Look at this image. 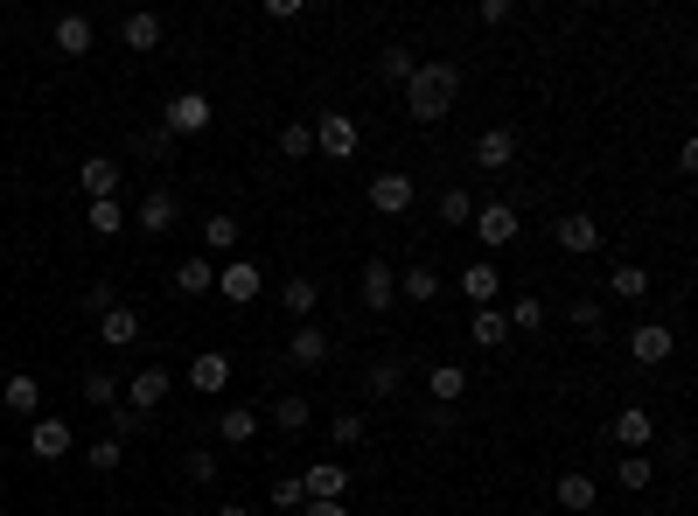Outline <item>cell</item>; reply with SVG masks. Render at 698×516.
Returning <instances> with one entry per match:
<instances>
[{
    "label": "cell",
    "instance_id": "obj_29",
    "mask_svg": "<svg viewBox=\"0 0 698 516\" xmlns=\"http://www.w3.org/2000/svg\"><path fill=\"white\" fill-rule=\"evenodd\" d=\"M273 426H279V433H308V426H314V405H308L300 391H279V398H273Z\"/></svg>",
    "mask_w": 698,
    "mask_h": 516
},
{
    "label": "cell",
    "instance_id": "obj_43",
    "mask_svg": "<svg viewBox=\"0 0 698 516\" xmlns=\"http://www.w3.org/2000/svg\"><path fill=\"white\" fill-rule=\"evenodd\" d=\"M84 398H91L99 412H112V405H119V377H112V370H91V377H84Z\"/></svg>",
    "mask_w": 698,
    "mask_h": 516
},
{
    "label": "cell",
    "instance_id": "obj_18",
    "mask_svg": "<svg viewBox=\"0 0 698 516\" xmlns=\"http://www.w3.org/2000/svg\"><path fill=\"white\" fill-rule=\"evenodd\" d=\"M56 56H91V43H99V28H91V14H56Z\"/></svg>",
    "mask_w": 698,
    "mask_h": 516
},
{
    "label": "cell",
    "instance_id": "obj_48",
    "mask_svg": "<svg viewBox=\"0 0 698 516\" xmlns=\"http://www.w3.org/2000/svg\"><path fill=\"white\" fill-rule=\"evenodd\" d=\"M140 426H147V418H140V412H126V405H112V439H119V447H126V439H134Z\"/></svg>",
    "mask_w": 698,
    "mask_h": 516
},
{
    "label": "cell",
    "instance_id": "obj_23",
    "mask_svg": "<svg viewBox=\"0 0 698 516\" xmlns=\"http://www.w3.org/2000/svg\"><path fill=\"white\" fill-rule=\"evenodd\" d=\"M175 294H182V300H203V294H217V265L203 259V252H196V259H182V265H175Z\"/></svg>",
    "mask_w": 698,
    "mask_h": 516
},
{
    "label": "cell",
    "instance_id": "obj_8",
    "mask_svg": "<svg viewBox=\"0 0 698 516\" xmlns=\"http://www.w3.org/2000/svg\"><path fill=\"white\" fill-rule=\"evenodd\" d=\"M370 209H377V217H405V209H412V175H405V168H377V175H370Z\"/></svg>",
    "mask_w": 698,
    "mask_h": 516
},
{
    "label": "cell",
    "instance_id": "obj_37",
    "mask_svg": "<svg viewBox=\"0 0 698 516\" xmlns=\"http://www.w3.org/2000/svg\"><path fill=\"white\" fill-rule=\"evenodd\" d=\"M329 439H335V447H364V439H370V418H364V412H335V418H329Z\"/></svg>",
    "mask_w": 698,
    "mask_h": 516
},
{
    "label": "cell",
    "instance_id": "obj_1",
    "mask_svg": "<svg viewBox=\"0 0 698 516\" xmlns=\"http://www.w3.org/2000/svg\"><path fill=\"white\" fill-rule=\"evenodd\" d=\"M455 99H461V70L447 64V56H433V64H420V70L405 78V119H420V126L447 119Z\"/></svg>",
    "mask_w": 698,
    "mask_h": 516
},
{
    "label": "cell",
    "instance_id": "obj_16",
    "mask_svg": "<svg viewBox=\"0 0 698 516\" xmlns=\"http://www.w3.org/2000/svg\"><path fill=\"white\" fill-rule=\"evenodd\" d=\"M552 503H559L565 516H587V509L600 503V482H594V474H580V468H573V474H559V482H552Z\"/></svg>",
    "mask_w": 698,
    "mask_h": 516
},
{
    "label": "cell",
    "instance_id": "obj_39",
    "mask_svg": "<svg viewBox=\"0 0 698 516\" xmlns=\"http://www.w3.org/2000/svg\"><path fill=\"white\" fill-rule=\"evenodd\" d=\"M468 217H476V196H468V188H440V223L468 231Z\"/></svg>",
    "mask_w": 698,
    "mask_h": 516
},
{
    "label": "cell",
    "instance_id": "obj_33",
    "mask_svg": "<svg viewBox=\"0 0 698 516\" xmlns=\"http://www.w3.org/2000/svg\"><path fill=\"white\" fill-rule=\"evenodd\" d=\"M238 259V217H210L203 223V259Z\"/></svg>",
    "mask_w": 698,
    "mask_h": 516
},
{
    "label": "cell",
    "instance_id": "obj_30",
    "mask_svg": "<svg viewBox=\"0 0 698 516\" xmlns=\"http://www.w3.org/2000/svg\"><path fill=\"white\" fill-rule=\"evenodd\" d=\"M426 391H433V405H461V391H468V370H461V363H433Z\"/></svg>",
    "mask_w": 698,
    "mask_h": 516
},
{
    "label": "cell",
    "instance_id": "obj_21",
    "mask_svg": "<svg viewBox=\"0 0 698 516\" xmlns=\"http://www.w3.org/2000/svg\"><path fill=\"white\" fill-rule=\"evenodd\" d=\"M99 342H105V349H134V342H140V308L119 300L112 314H99Z\"/></svg>",
    "mask_w": 698,
    "mask_h": 516
},
{
    "label": "cell",
    "instance_id": "obj_11",
    "mask_svg": "<svg viewBox=\"0 0 698 516\" xmlns=\"http://www.w3.org/2000/svg\"><path fill=\"white\" fill-rule=\"evenodd\" d=\"M455 286H461L468 308H496V300H503V265H496V259H476Z\"/></svg>",
    "mask_w": 698,
    "mask_h": 516
},
{
    "label": "cell",
    "instance_id": "obj_5",
    "mask_svg": "<svg viewBox=\"0 0 698 516\" xmlns=\"http://www.w3.org/2000/svg\"><path fill=\"white\" fill-rule=\"evenodd\" d=\"M217 294L231 300V308H252V300L266 294V273H259L252 259H224V265H217Z\"/></svg>",
    "mask_w": 698,
    "mask_h": 516
},
{
    "label": "cell",
    "instance_id": "obj_13",
    "mask_svg": "<svg viewBox=\"0 0 698 516\" xmlns=\"http://www.w3.org/2000/svg\"><path fill=\"white\" fill-rule=\"evenodd\" d=\"M175 217H182L175 188H147V196H140V209H134V223H140L147 238H168V231H175Z\"/></svg>",
    "mask_w": 698,
    "mask_h": 516
},
{
    "label": "cell",
    "instance_id": "obj_3",
    "mask_svg": "<svg viewBox=\"0 0 698 516\" xmlns=\"http://www.w3.org/2000/svg\"><path fill=\"white\" fill-rule=\"evenodd\" d=\"M468 231L482 238V252L496 259L503 244H511L517 231H524V217H517V203H476V217H468Z\"/></svg>",
    "mask_w": 698,
    "mask_h": 516
},
{
    "label": "cell",
    "instance_id": "obj_17",
    "mask_svg": "<svg viewBox=\"0 0 698 516\" xmlns=\"http://www.w3.org/2000/svg\"><path fill=\"white\" fill-rule=\"evenodd\" d=\"M287 363H294V370H322V363H329V335L314 329V321H300V329L287 335Z\"/></svg>",
    "mask_w": 698,
    "mask_h": 516
},
{
    "label": "cell",
    "instance_id": "obj_31",
    "mask_svg": "<svg viewBox=\"0 0 698 516\" xmlns=\"http://www.w3.org/2000/svg\"><path fill=\"white\" fill-rule=\"evenodd\" d=\"M119 35H126V49H140V56H147V49H161V35H168V28H161V14H147V8H140V14H126V22H119Z\"/></svg>",
    "mask_w": 698,
    "mask_h": 516
},
{
    "label": "cell",
    "instance_id": "obj_53",
    "mask_svg": "<svg viewBox=\"0 0 698 516\" xmlns=\"http://www.w3.org/2000/svg\"><path fill=\"white\" fill-rule=\"evenodd\" d=\"M217 516H252V503H217Z\"/></svg>",
    "mask_w": 698,
    "mask_h": 516
},
{
    "label": "cell",
    "instance_id": "obj_27",
    "mask_svg": "<svg viewBox=\"0 0 698 516\" xmlns=\"http://www.w3.org/2000/svg\"><path fill=\"white\" fill-rule=\"evenodd\" d=\"M468 342H476V349H503V342H511L503 308H476V314H468Z\"/></svg>",
    "mask_w": 698,
    "mask_h": 516
},
{
    "label": "cell",
    "instance_id": "obj_51",
    "mask_svg": "<svg viewBox=\"0 0 698 516\" xmlns=\"http://www.w3.org/2000/svg\"><path fill=\"white\" fill-rule=\"evenodd\" d=\"M266 22H300V0H266Z\"/></svg>",
    "mask_w": 698,
    "mask_h": 516
},
{
    "label": "cell",
    "instance_id": "obj_42",
    "mask_svg": "<svg viewBox=\"0 0 698 516\" xmlns=\"http://www.w3.org/2000/svg\"><path fill=\"white\" fill-rule=\"evenodd\" d=\"M84 461H91V474H112V468L126 461V447H119V439L105 433V439H91V447H84Z\"/></svg>",
    "mask_w": 698,
    "mask_h": 516
},
{
    "label": "cell",
    "instance_id": "obj_12",
    "mask_svg": "<svg viewBox=\"0 0 698 516\" xmlns=\"http://www.w3.org/2000/svg\"><path fill=\"white\" fill-rule=\"evenodd\" d=\"M608 439H615V447H629V454H643V447H656V418L643 405H621L608 418Z\"/></svg>",
    "mask_w": 698,
    "mask_h": 516
},
{
    "label": "cell",
    "instance_id": "obj_50",
    "mask_svg": "<svg viewBox=\"0 0 698 516\" xmlns=\"http://www.w3.org/2000/svg\"><path fill=\"white\" fill-rule=\"evenodd\" d=\"M426 433H433V439L455 433V405H426Z\"/></svg>",
    "mask_w": 698,
    "mask_h": 516
},
{
    "label": "cell",
    "instance_id": "obj_34",
    "mask_svg": "<svg viewBox=\"0 0 698 516\" xmlns=\"http://www.w3.org/2000/svg\"><path fill=\"white\" fill-rule=\"evenodd\" d=\"M650 273H643V265H615V273H608V294L615 300H650Z\"/></svg>",
    "mask_w": 698,
    "mask_h": 516
},
{
    "label": "cell",
    "instance_id": "obj_20",
    "mask_svg": "<svg viewBox=\"0 0 698 516\" xmlns=\"http://www.w3.org/2000/svg\"><path fill=\"white\" fill-rule=\"evenodd\" d=\"M78 188H84V196H91V203H112V196H119V161H105V154H91V161L78 168Z\"/></svg>",
    "mask_w": 698,
    "mask_h": 516
},
{
    "label": "cell",
    "instance_id": "obj_4",
    "mask_svg": "<svg viewBox=\"0 0 698 516\" xmlns=\"http://www.w3.org/2000/svg\"><path fill=\"white\" fill-rule=\"evenodd\" d=\"M168 391H175V377H168L161 363H147V370H134V377L119 385V405H126V412H140V418H155V405H161Z\"/></svg>",
    "mask_w": 698,
    "mask_h": 516
},
{
    "label": "cell",
    "instance_id": "obj_49",
    "mask_svg": "<svg viewBox=\"0 0 698 516\" xmlns=\"http://www.w3.org/2000/svg\"><path fill=\"white\" fill-rule=\"evenodd\" d=\"M511 14H517L511 0H482V8H476V22H482V28H503V22H511Z\"/></svg>",
    "mask_w": 698,
    "mask_h": 516
},
{
    "label": "cell",
    "instance_id": "obj_35",
    "mask_svg": "<svg viewBox=\"0 0 698 516\" xmlns=\"http://www.w3.org/2000/svg\"><path fill=\"white\" fill-rule=\"evenodd\" d=\"M412 70H420V56H412L405 43H391V49H377V78H385V84H405V78H412Z\"/></svg>",
    "mask_w": 698,
    "mask_h": 516
},
{
    "label": "cell",
    "instance_id": "obj_45",
    "mask_svg": "<svg viewBox=\"0 0 698 516\" xmlns=\"http://www.w3.org/2000/svg\"><path fill=\"white\" fill-rule=\"evenodd\" d=\"M182 474L210 489V482H217V454H210V447H188V454H182Z\"/></svg>",
    "mask_w": 698,
    "mask_h": 516
},
{
    "label": "cell",
    "instance_id": "obj_9",
    "mask_svg": "<svg viewBox=\"0 0 698 516\" xmlns=\"http://www.w3.org/2000/svg\"><path fill=\"white\" fill-rule=\"evenodd\" d=\"M356 300H364L370 314H391V308H399V265L370 259V265H364V286H356Z\"/></svg>",
    "mask_w": 698,
    "mask_h": 516
},
{
    "label": "cell",
    "instance_id": "obj_46",
    "mask_svg": "<svg viewBox=\"0 0 698 516\" xmlns=\"http://www.w3.org/2000/svg\"><path fill=\"white\" fill-rule=\"evenodd\" d=\"M565 321H573L580 335H600V300H587V294H580L573 308H565Z\"/></svg>",
    "mask_w": 698,
    "mask_h": 516
},
{
    "label": "cell",
    "instance_id": "obj_14",
    "mask_svg": "<svg viewBox=\"0 0 698 516\" xmlns=\"http://www.w3.org/2000/svg\"><path fill=\"white\" fill-rule=\"evenodd\" d=\"M552 238H559V252H573V259L600 252V223L587 217V209H565V217L552 223Z\"/></svg>",
    "mask_w": 698,
    "mask_h": 516
},
{
    "label": "cell",
    "instance_id": "obj_40",
    "mask_svg": "<svg viewBox=\"0 0 698 516\" xmlns=\"http://www.w3.org/2000/svg\"><path fill=\"white\" fill-rule=\"evenodd\" d=\"M503 321H511V335H531V329H545V300H538V294H524Z\"/></svg>",
    "mask_w": 698,
    "mask_h": 516
},
{
    "label": "cell",
    "instance_id": "obj_25",
    "mask_svg": "<svg viewBox=\"0 0 698 516\" xmlns=\"http://www.w3.org/2000/svg\"><path fill=\"white\" fill-rule=\"evenodd\" d=\"M217 439H224V447H252V439H259V412L252 405H224L217 412Z\"/></svg>",
    "mask_w": 698,
    "mask_h": 516
},
{
    "label": "cell",
    "instance_id": "obj_19",
    "mask_svg": "<svg viewBox=\"0 0 698 516\" xmlns=\"http://www.w3.org/2000/svg\"><path fill=\"white\" fill-rule=\"evenodd\" d=\"M0 405H8L14 418H43V385H35L28 370H14L8 385H0Z\"/></svg>",
    "mask_w": 698,
    "mask_h": 516
},
{
    "label": "cell",
    "instance_id": "obj_52",
    "mask_svg": "<svg viewBox=\"0 0 698 516\" xmlns=\"http://www.w3.org/2000/svg\"><path fill=\"white\" fill-rule=\"evenodd\" d=\"M300 516H350V503H300Z\"/></svg>",
    "mask_w": 698,
    "mask_h": 516
},
{
    "label": "cell",
    "instance_id": "obj_7",
    "mask_svg": "<svg viewBox=\"0 0 698 516\" xmlns=\"http://www.w3.org/2000/svg\"><path fill=\"white\" fill-rule=\"evenodd\" d=\"M671 349H677V329H664V321H636L629 329V363H643V370L671 363Z\"/></svg>",
    "mask_w": 698,
    "mask_h": 516
},
{
    "label": "cell",
    "instance_id": "obj_22",
    "mask_svg": "<svg viewBox=\"0 0 698 516\" xmlns=\"http://www.w3.org/2000/svg\"><path fill=\"white\" fill-rule=\"evenodd\" d=\"M188 385H196V391H224V385H231V356H224V349H196V356H188Z\"/></svg>",
    "mask_w": 698,
    "mask_h": 516
},
{
    "label": "cell",
    "instance_id": "obj_24",
    "mask_svg": "<svg viewBox=\"0 0 698 516\" xmlns=\"http://www.w3.org/2000/svg\"><path fill=\"white\" fill-rule=\"evenodd\" d=\"M399 300H412V308H433V300H440V273H433L426 259L405 265V273H399Z\"/></svg>",
    "mask_w": 698,
    "mask_h": 516
},
{
    "label": "cell",
    "instance_id": "obj_36",
    "mask_svg": "<svg viewBox=\"0 0 698 516\" xmlns=\"http://www.w3.org/2000/svg\"><path fill=\"white\" fill-rule=\"evenodd\" d=\"M615 482H621V489H629V495H643V489L656 482V468H650V454H621V461H615Z\"/></svg>",
    "mask_w": 698,
    "mask_h": 516
},
{
    "label": "cell",
    "instance_id": "obj_38",
    "mask_svg": "<svg viewBox=\"0 0 698 516\" xmlns=\"http://www.w3.org/2000/svg\"><path fill=\"white\" fill-rule=\"evenodd\" d=\"M279 154H287V161H308V154H314V126H308V119L279 126Z\"/></svg>",
    "mask_w": 698,
    "mask_h": 516
},
{
    "label": "cell",
    "instance_id": "obj_47",
    "mask_svg": "<svg viewBox=\"0 0 698 516\" xmlns=\"http://www.w3.org/2000/svg\"><path fill=\"white\" fill-rule=\"evenodd\" d=\"M112 308H119V286H112V279H99V286L84 294V314L99 321V314H112Z\"/></svg>",
    "mask_w": 698,
    "mask_h": 516
},
{
    "label": "cell",
    "instance_id": "obj_41",
    "mask_svg": "<svg viewBox=\"0 0 698 516\" xmlns=\"http://www.w3.org/2000/svg\"><path fill=\"white\" fill-rule=\"evenodd\" d=\"M84 223H91L99 238H119V231H126V209H119V196H112V203H91V217H84Z\"/></svg>",
    "mask_w": 698,
    "mask_h": 516
},
{
    "label": "cell",
    "instance_id": "obj_10",
    "mask_svg": "<svg viewBox=\"0 0 698 516\" xmlns=\"http://www.w3.org/2000/svg\"><path fill=\"white\" fill-rule=\"evenodd\" d=\"M70 447H78V439H70V426H64V418H56V412H43V418H28V454H35V461H64V454Z\"/></svg>",
    "mask_w": 698,
    "mask_h": 516
},
{
    "label": "cell",
    "instance_id": "obj_26",
    "mask_svg": "<svg viewBox=\"0 0 698 516\" xmlns=\"http://www.w3.org/2000/svg\"><path fill=\"white\" fill-rule=\"evenodd\" d=\"M517 161V133L511 126H489L476 140V168H511Z\"/></svg>",
    "mask_w": 698,
    "mask_h": 516
},
{
    "label": "cell",
    "instance_id": "obj_2",
    "mask_svg": "<svg viewBox=\"0 0 698 516\" xmlns=\"http://www.w3.org/2000/svg\"><path fill=\"white\" fill-rule=\"evenodd\" d=\"M210 91H175V99L161 105V133H175V140H196V133H210Z\"/></svg>",
    "mask_w": 698,
    "mask_h": 516
},
{
    "label": "cell",
    "instance_id": "obj_44",
    "mask_svg": "<svg viewBox=\"0 0 698 516\" xmlns=\"http://www.w3.org/2000/svg\"><path fill=\"white\" fill-rule=\"evenodd\" d=\"M300 503H308V495H300V474H279V482H273V495H266V509H287V516H300Z\"/></svg>",
    "mask_w": 698,
    "mask_h": 516
},
{
    "label": "cell",
    "instance_id": "obj_6",
    "mask_svg": "<svg viewBox=\"0 0 698 516\" xmlns=\"http://www.w3.org/2000/svg\"><path fill=\"white\" fill-rule=\"evenodd\" d=\"M356 147H364V133H356V119H350V112H322V119H314V154L350 161Z\"/></svg>",
    "mask_w": 698,
    "mask_h": 516
},
{
    "label": "cell",
    "instance_id": "obj_32",
    "mask_svg": "<svg viewBox=\"0 0 698 516\" xmlns=\"http://www.w3.org/2000/svg\"><path fill=\"white\" fill-rule=\"evenodd\" d=\"M399 385H405V363H399V356H377L370 377H364V391H370V398H399Z\"/></svg>",
    "mask_w": 698,
    "mask_h": 516
},
{
    "label": "cell",
    "instance_id": "obj_28",
    "mask_svg": "<svg viewBox=\"0 0 698 516\" xmlns=\"http://www.w3.org/2000/svg\"><path fill=\"white\" fill-rule=\"evenodd\" d=\"M279 300H287V314H294V321H308L314 308H322V279H308V273H294L287 286H279Z\"/></svg>",
    "mask_w": 698,
    "mask_h": 516
},
{
    "label": "cell",
    "instance_id": "obj_15",
    "mask_svg": "<svg viewBox=\"0 0 698 516\" xmlns=\"http://www.w3.org/2000/svg\"><path fill=\"white\" fill-rule=\"evenodd\" d=\"M300 495H308V503H343V495H350V468L343 461H314L308 474H300Z\"/></svg>",
    "mask_w": 698,
    "mask_h": 516
}]
</instances>
